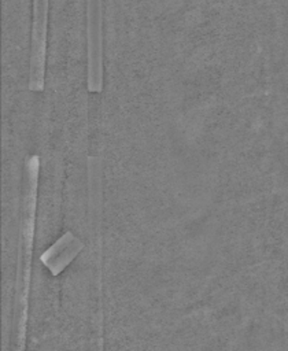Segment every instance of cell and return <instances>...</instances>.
Instances as JSON below:
<instances>
[{
	"label": "cell",
	"mask_w": 288,
	"mask_h": 351,
	"mask_svg": "<svg viewBox=\"0 0 288 351\" xmlns=\"http://www.w3.org/2000/svg\"><path fill=\"white\" fill-rule=\"evenodd\" d=\"M49 0H33L29 56V89L41 92L45 81Z\"/></svg>",
	"instance_id": "7a4b0ae2"
},
{
	"label": "cell",
	"mask_w": 288,
	"mask_h": 351,
	"mask_svg": "<svg viewBox=\"0 0 288 351\" xmlns=\"http://www.w3.org/2000/svg\"><path fill=\"white\" fill-rule=\"evenodd\" d=\"M86 86L91 93L103 90V0H86Z\"/></svg>",
	"instance_id": "6da1fadb"
}]
</instances>
